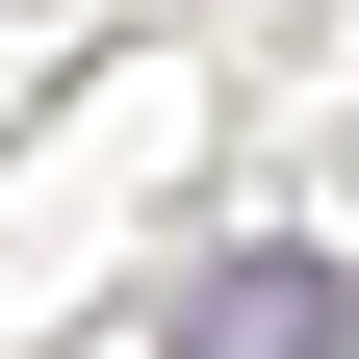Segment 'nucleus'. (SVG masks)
Listing matches in <instances>:
<instances>
[{
	"label": "nucleus",
	"mask_w": 359,
	"mask_h": 359,
	"mask_svg": "<svg viewBox=\"0 0 359 359\" xmlns=\"http://www.w3.org/2000/svg\"><path fill=\"white\" fill-rule=\"evenodd\" d=\"M334 334H359V283H334V257H283V231L180 283V359H334Z\"/></svg>",
	"instance_id": "obj_1"
}]
</instances>
